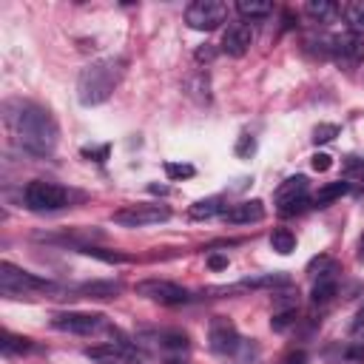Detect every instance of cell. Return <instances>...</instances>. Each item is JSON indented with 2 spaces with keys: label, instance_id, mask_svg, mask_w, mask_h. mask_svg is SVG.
Wrapping results in <instances>:
<instances>
[{
  "label": "cell",
  "instance_id": "30",
  "mask_svg": "<svg viewBox=\"0 0 364 364\" xmlns=\"http://www.w3.org/2000/svg\"><path fill=\"white\" fill-rule=\"evenodd\" d=\"M333 136H338V125H333V122H321V125L313 128V142H316V145H324V142H330Z\"/></svg>",
  "mask_w": 364,
  "mask_h": 364
},
{
  "label": "cell",
  "instance_id": "14",
  "mask_svg": "<svg viewBox=\"0 0 364 364\" xmlns=\"http://www.w3.org/2000/svg\"><path fill=\"white\" fill-rule=\"evenodd\" d=\"M276 287H290V276H284V273H264V276H253V279L236 282V293H242V290H276Z\"/></svg>",
  "mask_w": 364,
  "mask_h": 364
},
{
  "label": "cell",
  "instance_id": "13",
  "mask_svg": "<svg viewBox=\"0 0 364 364\" xmlns=\"http://www.w3.org/2000/svg\"><path fill=\"white\" fill-rule=\"evenodd\" d=\"M333 57L347 65H358L364 60V40L355 34H338L333 37Z\"/></svg>",
  "mask_w": 364,
  "mask_h": 364
},
{
  "label": "cell",
  "instance_id": "19",
  "mask_svg": "<svg viewBox=\"0 0 364 364\" xmlns=\"http://www.w3.org/2000/svg\"><path fill=\"white\" fill-rule=\"evenodd\" d=\"M0 350H3V355H23V353L31 350V338L14 336V333L3 330V333H0Z\"/></svg>",
  "mask_w": 364,
  "mask_h": 364
},
{
  "label": "cell",
  "instance_id": "39",
  "mask_svg": "<svg viewBox=\"0 0 364 364\" xmlns=\"http://www.w3.org/2000/svg\"><path fill=\"white\" fill-rule=\"evenodd\" d=\"M358 259H361V262H364V236H361V239H358Z\"/></svg>",
  "mask_w": 364,
  "mask_h": 364
},
{
  "label": "cell",
  "instance_id": "40",
  "mask_svg": "<svg viewBox=\"0 0 364 364\" xmlns=\"http://www.w3.org/2000/svg\"><path fill=\"white\" fill-rule=\"evenodd\" d=\"M102 364H122V361H102Z\"/></svg>",
  "mask_w": 364,
  "mask_h": 364
},
{
  "label": "cell",
  "instance_id": "24",
  "mask_svg": "<svg viewBox=\"0 0 364 364\" xmlns=\"http://www.w3.org/2000/svg\"><path fill=\"white\" fill-rule=\"evenodd\" d=\"M270 247H273L276 253H282V256L293 253V250H296V236H293V230H287V228H276V230L270 233Z\"/></svg>",
  "mask_w": 364,
  "mask_h": 364
},
{
  "label": "cell",
  "instance_id": "27",
  "mask_svg": "<svg viewBox=\"0 0 364 364\" xmlns=\"http://www.w3.org/2000/svg\"><path fill=\"white\" fill-rule=\"evenodd\" d=\"M336 293H338L336 279H330V282H313V293H310V299H313L316 304H324V301H330Z\"/></svg>",
  "mask_w": 364,
  "mask_h": 364
},
{
  "label": "cell",
  "instance_id": "23",
  "mask_svg": "<svg viewBox=\"0 0 364 364\" xmlns=\"http://www.w3.org/2000/svg\"><path fill=\"white\" fill-rule=\"evenodd\" d=\"M236 11L242 17H250V20H259V17H267L273 11V6L267 0H239L236 3Z\"/></svg>",
  "mask_w": 364,
  "mask_h": 364
},
{
  "label": "cell",
  "instance_id": "21",
  "mask_svg": "<svg viewBox=\"0 0 364 364\" xmlns=\"http://www.w3.org/2000/svg\"><path fill=\"white\" fill-rule=\"evenodd\" d=\"M185 91L191 97H196L199 102H208L210 100V80H208V74L205 71H196L193 77H188L185 80Z\"/></svg>",
  "mask_w": 364,
  "mask_h": 364
},
{
  "label": "cell",
  "instance_id": "3",
  "mask_svg": "<svg viewBox=\"0 0 364 364\" xmlns=\"http://www.w3.org/2000/svg\"><path fill=\"white\" fill-rule=\"evenodd\" d=\"M31 290H40V293H54L57 284L43 279V276H34L23 267H14L11 262H3L0 264V293L3 296H23V293H31Z\"/></svg>",
  "mask_w": 364,
  "mask_h": 364
},
{
  "label": "cell",
  "instance_id": "29",
  "mask_svg": "<svg viewBox=\"0 0 364 364\" xmlns=\"http://www.w3.org/2000/svg\"><path fill=\"white\" fill-rule=\"evenodd\" d=\"M236 156L239 159H250L253 154H256V136H250V134H239V139H236Z\"/></svg>",
  "mask_w": 364,
  "mask_h": 364
},
{
  "label": "cell",
  "instance_id": "20",
  "mask_svg": "<svg viewBox=\"0 0 364 364\" xmlns=\"http://www.w3.org/2000/svg\"><path fill=\"white\" fill-rule=\"evenodd\" d=\"M304 11H307L316 23H330V20H336L338 6H336V3H330V0H310V3L304 6Z\"/></svg>",
  "mask_w": 364,
  "mask_h": 364
},
{
  "label": "cell",
  "instance_id": "1",
  "mask_svg": "<svg viewBox=\"0 0 364 364\" xmlns=\"http://www.w3.org/2000/svg\"><path fill=\"white\" fill-rule=\"evenodd\" d=\"M9 119L14 125V134H17L20 145L28 154L48 156L57 148L60 128H57L54 117L43 105H37V102H17V111L9 114Z\"/></svg>",
  "mask_w": 364,
  "mask_h": 364
},
{
  "label": "cell",
  "instance_id": "11",
  "mask_svg": "<svg viewBox=\"0 0 364 364\" xmlns=\"http://www.w3.org/2000/svg\"><path fill=\"white\" fill-rule=\"evenodd\" d=\"M253 43V28L247 23H230L222 34V51L230 57H242Z\"/></svg>",
  "mask_w": 364,
  "mask_h": 364
},
{
  "label": "cell",
  "instance_id": "8",
  "mask_svg": "<svg viewBox=\"0 0 364 364\" xmlns=\"http://www.w3.org/2000/svg\"><path fill=\"white\" fill-rule=\"evenodd\" d=\"M136 296H145L151 301H159V304H185L191 299V293L176 284V282H168V279H145L136 284Z\"/></svg>",
  "mask_w": 364,
  "mask_h": 364
},
{
  "label": "cell",
  "instance_id": "17",
  "mask_svg": "<svg viewBox=\"0 0 364 364\" xmlns=\"http://www.w3.org/2000/svg\"><path fill=\"white\" fill-rule=\"evenodd\" d=\"M307 273L313 282H330V279H336V273H341V264L330 256H318L307 264Z\"/></svg>",
  "mask_w": 364,
  "mask_h": 364
},
{
  "label": "cell",
  "instance_id": "33",
  "mask_svg": "<svg viewBox=\"0 0 364 364\" xmlns=\"http://www.w3.org/2000/svg\"><path fill=\"white\" fill-rule=\"evenodd\" d=\"M293 321H296V310H282V313H273L270 327H273L276 333H282V330H287Z\"/></svg>",
  "mask_w": 364,
  "mask_h": 364
},
{
  "label": "cell",
  "instance_id": "2",
  "mask_svg": "<svg viewBox=\"0 0 364 364\" xmlns=\"http://www.w3.org/2000/svg\"><path fill=\"white\" fill-rule=\"evenodd\" d=\"M122 71H125L122 68V60H117V57H105V60L88 63L80 71V77H77V100L82 105H100V102H105L114 94V88L119 85Z\"/></svg>",
  "mask_w": 364,
  "mask_h": 364
},
{
  "label": "cell",
  "instance_id": "34",
  "mask_svg": "<svg viewBox=\"0 0 364 364\" xmlns=\"http://www.w3.org/2000/svg\"><path fill=\"white\" fill-rule=\"evenodd\" d=\"M330 165H333V156H330V154H313V156H310V168L318 171V173L330 171Z\"/></svg>",
  "mask_w": 364,
  "mask_h": 364
},
{
  "label": "cell",
  "instance_id": "16",
  "mask_svg": "<svg viewBox=\"0 0 364 364\" xmlns=\"http://www.w3.org/2000/svg\"><path fill=\"white\" fill-rule=\"evenodd\" d=\"M74 293H80L85 299H117L122 293V284L119 282H85Z\"/></svg>",
  "mask_w": 364,
  "mask_h": 364
},
{
  "label": "cell",
  "instance_id": "36",
  "mask_svg": "<svg viewBox=\"0 0 364 364\" xmlns=\"http://www.w3.org/2000/svg\"><path fill=\"white\" fill-rule=\"evenodd\" d=\"M282 364H307V353H304V350H290V353L282 358Z\"/></svg>",
  "mask_w": 364,
  "mask_h": 364
},
{
  "label": "cell",
  "instance_id": "10",
  "mask_svg": "<svg viewBox=\"0 0 364 364\" xmlns=\"http://www.w3.org/2000/svg\"><path fill=\"white\" fill-rule=\"evenodd\" d=\"M105 321L100 313H80V310H68V313H54L51 316V327L63 330V333H74V336H88L94 330H100Z\"/></svg>",
  "mask_w": 364,
  "mask_h": 364
},
{
  "label": "cell",
  "instance_id": "28",
  "mask_svg": "<svg viewBox=\"0 0 364 364\" xmlns=\"http://www.w3.org/2000/svg\"><path fill=\"white\" fill-rule=\"evenodd\" d=\"M193 173H196V168H193V165H188V162H165V176H168L171 182L191 179Z\"/></svg>",
  "mask_w": 364,
  "mask_h": 364
},
{
  "label": "cell",
  "instance_id": "5",
  "mask_svg": "<svg viewBox=\"0 0 364 364\" xmlns=\"http://www.w3.org/2000/svg\"><path fill=\"white\" fill-rule=\"evenodd\" d=\"M111 219H114V225H122V228H148V225L168 222L171 219V210L165 205L139 202V205H125V208L114 210Z\"/></svg>",
  "mask_w": 364,
  "mask_h": 364
},
{
  "label": "cell",
  "instance_id": "15",
  "mask_svg": "<svg viewBox=\"0 0 364 364\" xmlns=\"http://www.w3.org/2000/svg\"><path fill=\"white\" fill-rule=\"evenodd\" d=\"M350 191H353V185H350L347 179L327 182V185H321V188L316 191V196H313V208H327L330 202L341 199V196H344V193H350Z\"/></svg>",
  "mask_w": 364,
  "mask_h": 364
},
{
  "label": "cell",
  "instance_id": "25",
  "mask_svg": "<svg viewBox=\"0 0 364 364\" xmlns=\"http://www.w3.org/2000/svg\"><path fill=\"white\" fill-rule=\"evenodd\" d=\"M80 253L91 256V259H100V262H108V264H125L128 256L119 253V250H105V247H97V245H82Z\"/></svg>",
  "mask_w": 364,
  "mask_h": 364
},
{
  "label": "cell",
  "instance_id": "31",
  "mask_svg": "<svg viewBox=\"0 0 364 364\" xmlns=\"http://www.w3.org/2000/svg\"><path fill=\"white\" fill-rule=\"evenodd\" d=\"M108 154H111V145H85V148H80V156L94 159V162H105Z\"/></svg>",
  "mask_w": 364,
  "mask_h": 364
},
{
  "label": "cell",
  "instance_id": "35",
  "mask_svg": "<svg viewBox=\"0 0 364 364\" xmlns=\"http://www.w3.org/2000/svg\"><path fill=\"white\" fill-rule=\"evenodd\" d=\"M208 267L210 270H225L228 267V256L225 253H210L208 256Z\"/></svg>",
  "mask_w": 364,
  "mask_h": 364
},
{
  "label": "cell",
  "instance_id": "12",
  "mask_svg": "<svg viewBox=\"0 0 364 364\" xmlns=\"http://www.w3.org/2000/svg\"><path fill=\"white\" fill-rule=\"evenodd\" d=\"M228 225H250V222H262L264 219V202L262 199H245L239 205H230L225 213Z\"/></svg>",
  "mask_w": 364,
  "mask_h": 364
},
{
  "label": "cell",
  "instance_id": "7",
  "mask_svg": "<svg viewBox=\"0 0 364 364\" xmlns=\"http://www.w3.org/2000/svg\"><path fill=\"white\" fill-rule=\"evenodd\" d=\"M276 205H279V213L282 216H293L299 210H304L307 205V176L304 173H296L290 179H284L279 188H276Z\"/></svg>",
  "mask_w": 364,
  "mask_h": 364
},
{
  "label": "cell",
  "instance_id": "22",
  "mask_svg": "<svg viewBox=\"0 0 364 364\" xmlns=\"http://www.w3.org/2000/svg\"><path fill=\"white\" fill-rule=\"evenodd\" d=\"M344 20H347V26H350V34L361 37V34H364V0L347 3V6H344Z\"/></svg>",
  "mask_w": 364,
  "mask_h": 364
},
{
  "label": "cell",
  "instance_id": "32",
  "mask_svg": "<svg viewBox=\"0 0 364 364\" xmlns=\"http://www.w3.org/2000/svg\"><path fill=\"white\" fill-rule=\"evenodd\" d=\"M344 361H347V364H364V336H361L358 341L347 344V350H344Z\"/></svg>",
  "mask_w": 364,
  "mask_h": 364
},
{
  "label": "cell",
  "instance_id": "26",
  "mask_svg": "<svg viewBox=\"0 0 364 364\" xmlns=\"http://www.w3.org/2000/svg\"><path fill=\"white\" fill-rule=\"evenodd\" d=\"M156 341L165 347V350H188L191 347V338L182 333V330H162L156 336Z\"/></svg>",
  "mask_w": 364,
  "mask_h": 364
},
{
  "label": "cell",
  "instance_id": "6",
  "mask_svg": "<svg viewBox=\"0 0 364 364\" xmlns=\"http://www.w3.org/2000/svg\"><path fill=\"white\" fill-rule=\"evenodd\" d=\"M228 17V6L219 0H196L185 9V23L193 31H213L225 23Z\"/></svg>",
  "mask_w": 364,
  "mask_h": 364
},
{
  "label": "cell",
  "instance_id": "38",
  "mask_svg": "<svg viewBox=\"0 0 364 364\" xmlns=\"http://www.w3.org/2000/svg\"><path fill=\"white\" fill-rule=\"evenodd\" d=\"M196 60H199V63H202V60H205V63H208V60H213V48H210V46L196 48Z\"/></svg>",
  "mask_w": 364,
  "mask_h": 364
},
{
  "label": "cell",
  "instance_id": "4",
  "mask_svg": "<svg viewBox=\"0 0 364 364\" xmlns=\"http://www.w3.org/2000/svg\"><path fill=\"white\" fill-rule=\"evenodd\" d=\"M23 202L28 210L34 213H48V210H60L71 202V193L63 188V185H54V182H43V179H34L26 185L23 191Z\"/></svg>",
  "mask_w": 364,
  "mask_h": 364
},
{
  "label": "cell",
  "instance_id": "9",
  "mask_svg": "<svg viewBox=\"0 0 364 364\" xmlns=\"http://www.w3.org/2000/svg\"><path fill=\"white\" fill-rule=\"evenodd\" d=\"M208 344H210V350L219 353V355L236 353L239 344H242L236 324H233L228 316H213V318H210V327H208Z\"/></svg>",
  "mask_w": 364,
  "mask_h": 364
},
{
  "label": "cell",
  "instance_id": "37",
  "mask_svg": "<svg viewBox=\"0 0 364 364\" xmlns=\"http://www.w3.org/2000/svg\"><path fill=\"white\" fill-rule=\"evenodd\" d=\"M350 330L353 333H358V330H364V304L355 310V316H353V324H350Z\"/></svg>",
  "mask_w": 364,
  "mask_h": 364
},
{
  "label": "cell",
  "instance_id": "18",
  "mask_svg": "<svg viewBox=\"0 0 364 364\" xmlns=\"http://www.w3.org/2000/svg\"><path fill=\"white\" fill-rule=\"evenodd\" d=\"M228 208L222 205V196H208V199H199V202H193L191 205V219H210V216H216V213H225Z\"/></svg>",
  "mask_w": 364,
  "mask_h": 364
}]
</instances>
